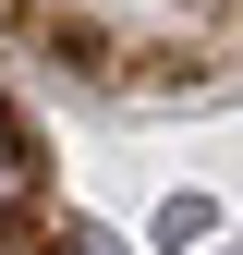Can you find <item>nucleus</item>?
<instances>
[{
    "mask_svg": "<svg viewBox=\"0 0 243 255\" xmlns=\"http://www.w3.org/2000/svg\"><path fill=\"white\" fill-rule=\"evenodd\" d=\"M24 195V146H12V122H0V207Z\"/></svg>",
    "mask_w": 243,
    "mask_h": 255,
    "instance_id": "nucleus-1",
    "label": "nucleus"
}]
</instances>
